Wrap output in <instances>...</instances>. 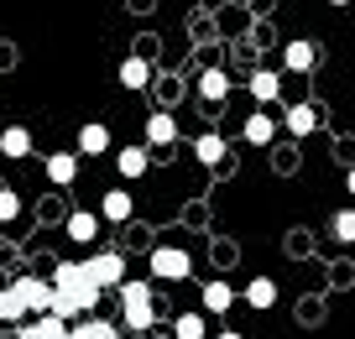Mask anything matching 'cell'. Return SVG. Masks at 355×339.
<instances>
[{
  "label": "cell",
  "mask_w": 355,
  "mask_h": 339,
  "mask_svg": "<svg viewBox=\"0 0 355 339\" xmlns=\"http://www.w3.org/2000/svg\"><path fill=\"white\" fill-rule=\"evenodd\" d=\"M214 339H245V334H241V329H220Z\"/></svg>",
  "instance_id": "29"
},
{
  "label": "cell",
  "mask_w": 355,
  "mask_h": 339,
  "mask_svg": "<svg viewBox=\"0 0 355 339\" xmlns=\"http://www.w3.org/2000/svg\"><path fill=\"white\" fill-rule=\"evenodd\" d=\"M251 94H256V105H277L282 99V78L272 73V68H256L251 73Z\"/></svg>",
  "instance_id": "13"
},
{
  "label": "cell",
  "mask_w": 355,
  "mask_h": 339,
  "mask_svg": "<svg viewBox=\"0 0 355 339\" xmlns=\"http://www.w3.org/2000/svg\"><path fill=\"white\" fill-rule=\"evenodd\" d=\"M225 94H230V78H225V68H204V73H199V99H204V105H220Z\"/></svg>",
  "instance_id": "15"
},
{
  "label": "cell",
  "mask_w": 355,
  "mask_h": 339,
  "mask_svg": "<svg viewBox=\"0 0 355 339\" xmlns=\"http://www.w3.org/2000/svg\"><path fill=\"white\" fill-rule=\"evenodd\" d=\"M89 277H94L105 293H110V287L121 293V287H125V256L121 251H94V256H89Z\"/></svg>",
  "instance_id": "5"
},
{
  "label": "cell",
  "mask_w": 355,
  "mask_h": 339,
  "mask_svg": "<svg viewBox=\"0 0 355 339\" xmlns=\"http://www.w3.org/2000/svg\"><path fill=\"white\" fill-rule=\"evenodd\" d=\"M329 230H334L340 245H355V209H340V214L329 219Z\"/></svg>",
  "instance_id": "25"
},
{
  "label": "cell",
  "mask_w": 355,
  "mask_h": 339,
  "mask_svg": "<svg viewBox=\"0 0 355 339\" xmlns=\"http://www.w3.org/2000/svg\"><path fill=\"white\" fill-rule=\"evenodd\" d=\"M121 84L125 89H146L152 84V63H146V58H125L121 63Z\"/></svg>",
  "instance_id": "22"
},
{
  "label": "cell",
  "mask_w": 355,
  "mask_h": 339,
  "mask_svg": "<svg viewBox=\"0 0 355 339\" xmlns=\"http://www.w3.org/2000/svg\"><path fill=\"white\" fill-rule=\"evenodd\" d=\"M345 188H350V198H355V167H350V177H345Z\"/></svg>",
  "instance_id": "30"
},
{
  "label": "cell",
  "mask_w": 355,
  "mask_h": 339,
  "mask_svg": "<svg viewBox=\"0 0 355 339\" xmlns=\"http://www.w3.org/2000/svg\"><path fill=\"white\" fill-rule=\"evenodd\" d=\"M100 209H73V214H68V225H63V230H68V241H78V245H89V241H94V235H100Z\"/></svg>",
  "instance_id": "7"
},
{
  "label": "cell",
  "mask_w": 355,
  "mask_h": 339,
  "mask_svg": "<svg viewBox=\"0 0 355 339\" xmlns=\"http://www.w3.org/2000/svg\"><path fill=\"white\" fill-rule=\"evenodd\" d=\"M282 63H288V73H309V68L319 63V47H313V42H303V37H298V42H288Z\"/></svg>",
  "instance_id": "17"
},
{
  "label": "cell",
  "mask_w": 355,
  "mask_h": 339,
  "mask_svg": "<svg viewBox=\"0 0 355 339\" xmlns=\"http://www.w3.org/2000/svg\"><path fill=\"white\" fill-rule=\"evenodd\" d=\"M173 334L178 339H209V324H204V313H178L173 318Z\"/></svg>",
  "instance_id": "24"
},
{
  "label": "cell",
  "mask_w": 355,
  "mask_h": 339,
  "mask_svg": "<svg viewBox=\"0 0 355 339\" xmlns=\"http://www.w3.org/2000/svg\"><path fill=\"white\" fill-rule=\"evenodd\" d=\"M115 167H121V177H141L146 167H152V157H146L141 146H121V157H115Z\"/></svg>",
  "instance_id": "23"
},
{
  "label": "cell",
  "mask_w": 355,
  "mask_h": 339,
  "mask_svg": "<svg viewBox=\"0 0 355 339\" xmlns=\"http://www.w3.org/2000/svg\"><path fill=\"white\" fill-rule=\"evenodd\" d=\"M193 157H199L204 167H225V162H230V152H225V136H220V131H204L199 141H193Z\"/></svg>",
  "instance_id": "9"
},
{
  "label": "cell",
  "mask_w": 355,
  "mask_h": 339,
  "mask_svg": "<svg viewBox=\"0 0 355 339\" xmlns=\"http://www.w3.org/2000/svg\"><path fill=\"white\" fill-rule=\"evenodd\" d=\"M146 141H152V146H173V141H178V121L167 115V110L146 115Z\"/></svg>",
  "instance_id": "14"
},
{
  "label": "cell",
  "mask_w": 355,
  "mask_h": 339,
  "mask_svg": "<svg viewBox=\"0 0 355 339\" xmlns=\"http://www.w3.org/2000/svg\"><path fill=\"white\" fill-rule=\"evenodd\" d=\"M193 272V256L183 245H152V277L157 282H183Z\"/></svg>",
  "instance_id": "3"
},
{
  "label": "cell",
  "mask_w": 355,
  "mask_h": 339,
  "mask_svg": "<svg viewBox=\"0 0 355 339\" xmlns=\"http://www.w3.org/2000/svg\"><path fill=\"white\" fill-rule=\"evenodd\" d=\"M282 125H288V136H298V141H303V136L319 125V110H313V105H293L288 115H282Z\"/></svg>",
  "instance_id": "21"
},
{
  "label": "cell",
  "mask_w": 355,
  "mask_h": 339,
  "mask_svg": "<svg viewBox=\"0 0 355 339\" xmlns=\"http://www.w3.org/2000/svg\"><path fill=\"white\" fill-rule=\"evenodd\" d=\"M16 209H21V198H16V188H0V225H11Z\"/></svg>",
  "instance_id": "27"
},
{
  "label": "cell",
  "mask_w": 355,
  "mask_h": 339,
  "mask_svg": "<svg viewBox=\"0 0 355 339\" xmlns=\"http://www.w3.org/2000/svg\"><path fill=\"white\" fill-rule=\"evenodd\" d=\"M11 293L21 297V308H26V313H53V293H58V287L47 282V277H32V272H21V277L11 282Z\"/></svg>",
  "instance_id": "4"
},
{
  "label": "cell",
  "mask_w": 355,
  "mask_h": 339,
  "mask_svg": "<svg viewBox=\"0 0 355 339\" xmlns=\"http://www.w3.org/2000/svg\"><path fill=\"white\" fill-rule=\"evenodd\" d=\"M152 339H178V334H173V329H167V334H152Z\"/></svg>",
  "instance_id": "31"
},
{
  "label": "cell",
  "mask_w": 355,
  "mask_h": 339,
  "mask_svg": "<svg viewBox=\"0 0 355 339\" xmlns=\"http://www.w3.org/2000/svg\"><path fill=\"white\" fill-rule=\"evenodd\" d=\"M329 6H340V11H345V6H350V0H329Z\"/></svg>",
  "instance_id": "32"
},
{
  "label": "cell",
  "mask_w": 355,
  "mask_h": 339,
  "mask_svg": "<svg viewBox=\"0 0 355 339\" xmlns=\"http://www.w3.org/2000/svg\"><path fill=\"white\" fill-rule=\"evenodd\" d=\"M0 152L11 157V162L32 157V131H26V125H6V131H0Z\"/></svg>",
  "instance_id": "12"
},
{
  "label": "cell",
  "mask_w": 355,
  "mask_h": 339,
  "mask_svg": "<svg viewBox=\"0 0 355 339\" xmlns=\"http://www.w3.org/2000/svg\"><path fill=\"white\" fill-rule=\"evenodd\" d=\"M245 141H251V146H272V136H277V121H272V115H266V110H256V115H251V121H245Z\"/></svg>",
  "instance_id": "19"
},
{
  "label": "cell",
  "mask_w": 355,
  "mask_h": 339,
  "mask_svg": "<svg viewBox=\"0 0 355 339\" xmlns=\"http://www.w3.org/2000/svg\"><path fill=\"white\" fill-rule=\"evenodd\" d=\"M58 324H68V318H58V313L21 318V324H16V339H53V329H58Z\"/></svg>",
  "instance_id": "18"
},
{
  "label": "cell",
  "mask_w": 355,
  "mask_h": 339,
  "mask_svg": "<svg viewBox=\"0 0 355 339\" xmlns=\"http://www.w3.org/2000/svg\"><path fill=\"white\" fill-rule=\"evenodd\" d=\"M110 152V125L105 121H84L78 125V157H105Z\"/></svg>",
  "instance_id": "6"
},
{
  "label": "cell",
  "mask_w": 355,
  "mask_h": 339,
  "mask_svg": "<svg viewBox=\"0 0 355 339\" xmlns=\"http://www.w3.org/2000/svg\"><path fill=\"white\" fill-rule=\"evenodd\" d=\"M53 282H58V293H53V313H58V318L78 324L84 313H94V308H100V293H105V287L89 277V261H58Z\"/></svg>",
  "instance_id": "1"
},
{
  "label": "cell",
  "mask_w": 355,
  "mask_h": 339,
  "mask_svg": "<svg viewBox=\"0 0 355 339\" xmlns=\"http://www.w3.org/2000/svg\"><path fill=\"white\" fill-rule=\"evenodd\" d=\"M53 339H73V324H58V329H53Z\"/></svg>",
  "instance_id": "28"
},
{
  "label": "cell",
  "mask_w": 355,
  "mask_h": 339,
  "mask_svg": "<svg viewBox=\"0 0 355 339\" xmlns=\"http://www.w3.org/2000/svg\"><path fill=\"white\" fill-rule=\"evenodd\" d=\"M73 177H78V152H53V157H47V183L68 188Z\"/></svg>",
  "instance_id": "11"
},
{
  "label": "cell",
  "mask_w": 355,
  "mask_h": 339,
  "mask_svg": "<svg viewBox=\"0 0 355 339\" xmlns=\"http://www.w3.org/2000/svg\"><path fill=\"white\" fill-rule=\"evenodd\" d=\"M241 297H245V303H251V308H261V313H266V308L277 303V282H272V277H251Z\"/></svg>",
  "instance_id": "20"
},
{
  "label": "cell",
  "mask_w": 355,
  "mask_h": 339,
  "mask_svg": "<svg viewBox=\"0 0 355 339\" xmlns=\"http://www.w3.org/2000/svg\"><path fill=\"white\" fill-rule=\"evenodd\" d=\"M21 318H26L21 297H16L11 287H0V324H21Z\"/></svg>",
  "instance_id": "26"
},
{
  "label": "cell",
  "mask_w": 355,
  "mask_h": 339,
  "mask_svg": "<svg viewBox=\"0 0 355 339\" xmlns=\"http://www.w3.org/2000/svg\"><path fill=\"white\" fill-rule=\"evenodd\" d=\"M131 193H125V188H110V193L100 198V214H105V225H125V219H131Z\"/></svg>",
  "instance_id": "10"
},
{
  "label": "cell",
  "mask_w": 355,
  "mask_h": 339,
  "mask_svg": "<svg viewBox=\"0 0 355 339\" xmlns=\"http://www.w3.org/2000/svg\"><path fill=\"white\" fill-rule=\"evenodd\" d=\"M121 329L125 324H110V318H100V313H84L73 324V339H121Z\"/></svg>",
  "instance_id": "8"
},
{
  "label": "cell",
  "mask_w": 355,
  "mask_h": 339,
  "mask_svg": "<svg viewBox=\"0 0 355 339\" xmlns=\"http://www.w3.org/2000/svg\"><path fill=\"white\" fill-rule=\"evenodd\" d=\"M121 324H125V329H136V334L157 324L152 287H141V282H125V287H121Z\"/></svg>",
  "instance_id": "2"
},
{
  "label": "cell",
  "mask_w": 355,
  "mask_h": 339,
  "mask_svg": "<svg viewBox=\"0 0 355 339\" xmlns=\"http://www.w3.org/2000/svg\"><path fill=\"white\" fill-rule=\"evenodd\" d=\"M350 131H355V125H350Z\"/></svg>",
  "instance_id": "33"
},
{
  "label": "cell",
  "mask_w": 355,
  "mask_h": 339,
  "mask_svg": "<svg viewBox=\"0 0 355 339\" xmlns=\"http://www.w3.org/2000/svg\"><path fill=\"white\" fill-rule=\"evenodd\" d=\"M199 303H204V313H230V303H235V287H230V282H204Z\"/></svg>",
  "instance_id": "16"
}]
</instances>
